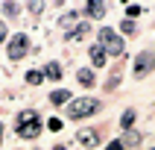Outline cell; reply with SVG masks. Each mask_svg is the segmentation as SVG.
Masks as SVG:
<instances>
[{"instance_id": "obj_1", "label": "cell", "mask_w": 155, "mask_h": 150, "mask_svg": "<svg viewBox=\"0 0 155 150\" xmlns=\"http://www.w3.org/2000/svg\"><path fill=\"white\" fill-rule=\"evenodd\" d=\"M97 112H100V100H94V97H76L68 103L70 118H88V115H97Z\"/></svg>"}, {"instance_id": "obj_2", "label": "cell", "mask_w": 155, "mask_h": 150, "mask_svg": "<svg viewBox=\"0 0 155 150\" xmlns=\"http://www.w3.org/2000/svg\"><path fill=\"white\" fill-rule=\"evenodd\" d=\"M38 132H41V121H38V115L29 109V112H21L18 118V135L21 138H38Z\"/></svg>"}, {"instance_id": "obj_3", "label": "cell", "mask_w": 155, "mask_h": 150, "mask_svg": "<svg viewBox=\"0 0 155 150\" xmlns=\"http://www.w3.org/2000/svg\"><path fill=\"white\" fill-rule=\"evenodd\" d=\"M100 47L105 50V56H108V53H111V56H123V47H126V44H123V38L114 33V30L103 26V30H100Z\"/></svg>"}, {"instance_id": "obj_4", "label": "cell", "mask_w": 155, "mask_h": 150, "mask_svg": "<svg viewBox=\"0 0 155 150\" xmlns=\"http://www.w3.org/2000/svg\"><path fill=\"white\" fill-rule=\"evenodd\" d=\"M155 68V50H143L135 56V77H147Z\"/></svg>"}, {"instance_id": "obj_5", "label": "cell", "mask_w": 155, "mask_h": 150, "mask_svg": "<svg viewBox=\"0 0 155 150\" xmlns=\"http://www.w3.org/2000/svg\"><path fill=\"white\" fill-rule=\"evenodd\" d=\"M9 59H24L26 56V50H29V38H26L24 33H18V35H12V41H9Z\"/></svg>"}, {"instance_id": "obj_6", "label": "cell", "mask_w": 155, "mask_h": 150, "mask_svg": "<svg viewBox=\"0 0 155 150\" xmlns=\"http://www.w3.org/2000/svg\"><path fill=\"white\" fill-rule=\"evenodd\" d=\"M85 147H94L97 141H100V135H97V130H79V135H76Z\"/></svg>"}, {"instance_id": "obj_7", "label": "cell", "mask_w": 155, "mask_h": 150, "mask_svg": "<svg viewBox=\"0 0 155 150\" xmlns=\"http://www.w3.org/2000/svg\"><path fill=\"white\" fill-rule=\"evenodd\" d=\"M91 62H94L97 68H103V65H105V50L100 47V44H94V47H91Z\"/></svg>"}, {"instance_id": "obj_8", "label": "cell", "mask_w": 155, "mask_h": 150, "mask_svg": "<svg viewBox=\"0 0 155 150\" xmlns=\"http://www.w3.org/2000/svg\"><path fill=\"white\" fill-rule=\"evenodd\" d=\"M50 103H56V106L70 103V91H64V88H59V91H50Z\"/></svg>"}, {"instance_id": "obj_9", "label": "cell", "mask_w": 155, "mask_h": 150, "mask_svg": "<svg viewBox=\"0 0 155 150\" xmlns=\"http://www.w3.org/2000/svg\"><path fill=\"white\" fill-rule=\"evenodd\" d=\"M138 144H140V132L126 130V135H123V147H138Z\"/></svg>"}, {"instance_id": "obj_10", "label": "cell", "mask_w": 155, "mask_h": 150, "mask_svg": "<svg viewBox=\"0 0 155 150\" xmlns=\"http://www.w3.org/2000/svg\"><path fill=\"white\" fill-rule=\"evenodd\" d=\"M135 118H138V112H135V109H126V112H123V118H120V127H123V130H132Z\"/></svg>"}, {"instance_id": "obj_11", "label": "cell", "mask_w": 155, "mask_h": 150, "mask_svg": "<svg viewBox=\"0 0 155 150\" xmlns=\"http://www.w3.org/2000/svg\"><path fill=\"white\" fill-rule=\"evenodd\" d=\"M103 12H105V3H97V0L88 3V15L91 18H103Z\"/></svg>"}, {"instance_id": "obj_12", "label": "cell", "mask_w": 155, "mask_h": 150, "mask_svg": "<svg viewBox=\"0 0 155 150\" xmlns=\"http://www.w3.org/2000/svg\"><path fill=\"white\" fill-rule=\"evenodd\" d=\"M44 77H50V79H59V77H61V65H59V62H50V65L44 68Z\"/></svg>"}, {"instance_id": "obj_13", "label": "cell", "mask_w": 155, "mask_h": 150, "mask_svg": "<svg viewBox=\"0 0 155 150\" xmlns=\"http://www.w3.org/2000/svg\"><path fill=\"white\" fill-rule=\"evenodd\" d=\"M76 77H79V82H82V85H94V71L82 68V71H79V74H76Z\"/></svg>"}, {"instance_id": "obj_14", "label": "cell", "mask_w": 155, "mask_h": 150, "mask_svg": "<svg viewBox=\"0 0 155 150\" xmlns=\"http://www.w3.org/2000/svg\"><path fill=\"white\" fill-rule=\"evenodd\" d=\"M88 33V24H79L76 30H73V33H70V41H79V38H82V35Z\"/></svg>"}, {"instance_id": "obj_15", "label": "cell", "mask_w": 155, "mask_h": 150, "mask_svg": "<svg viewBox=\"0 0 155 150\" xmlns=\"http://www.w3.org/2000/svg\"><path fill=\"white\" fill-rule=\"evenodd\" d=\"M41 79H44V74H38V71H29V74H26V82H29V85H38Z\"/></svg>"}, {"instance_id": "obj_16", "label": "cell", "mask_w": 155, "mask_h": 150, "mask_svg": "<svg viewBox=\"0 0 155 150\" xmlns=\"http://www.w3.org/2000/svg\"><path fill=\"white\" fill-rule=\"evenodd\" d=\"M140 12H143V9H140L138 3H129V6H126V15H129V18H138Z\"/></svg>"}, {"instance_id": "obj_17", "label": "cell", "mask_w": 155, "mask_h": 150, "mask_svg": "<svg viewBox=\"0 0 155 150\" xmlns=\"http://www.w3.org/2000/svg\"><path fill=\"white\" fill-rule=\"evenodd\" d=\"M3 12H6V15H18L21 6H18V3H3Z\"/></svg>"}, {"instance_id": "obj_18", "label": "cell", "mask_w": 155, "mask_h": 150, "mask_svg": "<svg viewBox=\"0 0 155 150\" xmlns=\"http://www.w3.org/2000/svg\"><path fill=\"white\" fill-rule=\"evenodd\" d=\"M47 127H50L53 132H59V130H61V121H59V118H50V121H47Z\"/></svg>"}, {"instance_id": "obj_19", "label": "cell", "mask_w": 155, "mask_h": 150, "mask_svg": "<svg viewBox=\"0 0 155 150\" xmlns=\"http://www.w3.org/2000/svg\"><path fill=\"white\" fill-rule=\"evenodd\" d=\"M105 150H126V147H123V141H111V144H108Z\"/></svg>"}, {"instance_id": "obj_20", "label": "cell", "mask_w": 155, "mask_h": 150, "mask_svg": "<svg viewBox=\"0 0 155 150\" xmlns=\"http://www.w3.org/2000/svg\"><path fill=\"white\" fill-rule=\"evenodd\" d=\"M73 21H76V15H64V18H61V24H64V26H70Z\"/></svg>"}, {"instance_id": "obj_21", "label": "cell", "mask_w": 155, "mask_h": 150, "mask_svg": "<svg viewBox=\"0 0 155 150\" xmlns=\"http://www.w3.org/2000/svg\"><path fill=\"white\" fill-rule=\"evenodd\" d=\"M3 38H6V24L0 21V41H3Z\"/></svg>"}, {"instance_id": "obj_22", "label": "cell", "mask_w": 155, "mask_h": 150, "mask_svg": "<svg viewBox=\"0 0 155 150\" xmlns=\"http://www.w3.org/2000/svg\"><path fill=\"white\" fill-rule=\"evenodd\" d=\"M0 141H3V124H0Z\"/></svg>"}, {"instance_id": "obj_23", "label": "cell", "mask_w": 155, "mask_h": 150, "mask_svg": "<svg viewBox=\"0 0 155 150\" xmlns=\"http://www.w3.org/2000/svg\"><path fill=\"white\" fill-rule=\"evenodd\" d=\"M53 150H64V147H53Z\"/></svg>"}, {"instance_id": "obj_24", "label": "cell", "mask_w": 155, "mask_h": 150, "mask_svg": "<svg viewBox=\"0 0 155 150\" xmlns=\"http://www.w3.org/2000/svg\"><path fill=\"white\" fill-rule=\"evenodd\" d=\"M152 150H155V147H152Z\"/></svg>"}]
</instances>
